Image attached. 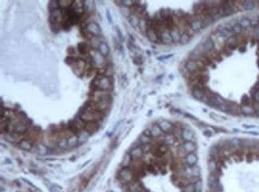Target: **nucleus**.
<instances>
[{
  "instance_id": "26",
  "label": "nucleus",
  "mask_w": 259,
  "mask_h": 192,
  "mask_svg": "<svg viewBox=\"0 0 259 192\" xmlns=\"http://www.w3.org/2000/svg\"><path fill=\"white\" fill-rule=\"evenodd\" d=\"M242 6L245 10H252L255 7V2L253 1H244L242 2Z\"/></svg>"
},
{
  "instance_id": "2",
  "label": "nucleus",
  "mask_w": 259,
  "mask_h": 192,
  "mask_svg": "<svg viewBox=\"0 0 259 192\" xmlns=\"http://www.w3.org/2000/svg\"><path fill=\"white\" fill-rule=\"evenodd\" d=\"M88 56H89V60L90 64L93 66L95 68H97V69L104 67L105 66H106V60L105 59V56L101 55L98 51V50L91 51L89 52V55H88Z\"/></svg>"
},
{
  "instance_id": "45",
  "label": "nucleus",
  "mask_w": 259,
  "mask_h": 192,
  "mask_svg": "<svg viewBox=\"0 0 259 192\" xmlns=\"http://www.w3.org/2000/svg\"><path fill=\"white\" fill-rule=\"evenodd\" d=\"M116 30H117V35H118V38H119V40L120 42H123L124 41V36L123 35H122L121 31H120V30L118 27H116Z\"/></svg>"
},
{
  "instance_id": "42",
  "label": "nucleus",
  "mask_w": 259,
  "mask_h": 192,
  "mask_svg": "<svg viewBox=\"0 0 259 192\" xmlns=\"http://www.w3.org/2000/svg\"><path fill=\"white\" fill-rule=\"evenodd\" d=\"M46 148L43 145H39L37 147V152L40 154V155H45V154L46 153Z\"/></svg>"
},
{
  "instance_id": "15",
  "label": "nucleus",
  "mask_w": 259,
  "mask_h": 192,
  "mask_svg": "<svg viewBox=\"0 0 259 192\" xmlns=\"http://www.w3.org/2000/svg\"><path fill=\"white\" fill-rule=\"evenodd\" d=\"M181 137L183 141H193L194 138V135L192 131L190 129H183L181 133Z\"/></svg>"
},
{
  "instance_id": "49",
  "label": "nucleus",
  "mask_w": 259,
  "mask_h": 192,
  "mask_svg": "<svg viewBox=\"0 0 259 192\" xmlns=\"http://www.w3.org/2000/svg\"><path fill=\"white\" fill-rule=\"evenodd\" d=\"M132 192H140V191H137V190H136V191H132Z\"/></svg>"
},
{
  "instance_id": "39",
  "label": "nucleus",
  "mask_w": 259,
  "mask_h": 192,
  "mask_svg": "<svg viewBox=\"0 0 259 192\" xmlns=\"http://www.w3.org/2000/svg\"><path fill=\"white\" fill-rule=\"evenodd\" d=\"M251 99L253 98H250V97H248L247 95H244L242 98L241 102H242V106H246V105H251Z\"/></svg>"
},
{
  "instance_id": "48",
  "label": "nucleus",
  "mask_w": 259,
  "mask_h": 192,
  "mask_svg": "<svg viewBox=\"0 0 259 192\" xmlns=\"http://www.w3.org/2000/svg\"><path fill=\"white\" fill-rule=\"evenodd\" d=\"M257 66H258V67H259V59L257 60Z\"/></svg>"
},
{
  "instance_id": "9",
  "label": "nucleus",
  "mask_w": 259,
  "mask_h": 192,
  "mask_svg": "<svg viewBox=\"0 0 259 192\" xmlns=\"http://www.w3.org/2000/svg\"><path fill=\"white\" fill-rule=\"evenodd\" d=\"M183 163L186 166L192 167V166L196 165L198 162V156L195 153H191L187 155L184 159H183Z\"/></svg>"
},
{
  "instance_id": "11",
  "label": "nucleus",
  "mask_w": 259,
  "mask_h": 192,
  "mask_svg": "<svg viewBox=\"0 0 259 192\" xmlns=\"http://www.w3.org/2000/svg\"><path fill=\"white\" fill-rule=\"evenodd\" d=\"M77 51L82 55H89L91 51V46L85 42H81L77 44Z\"/></svg>"
},
{
  "instance_id": "7",
  "label": "nucleus",
  "mask_w": 259,
  "mask_h": 192,
  "mask_svg": "<svg viewBox=\"0 0 259 192\" xmlns=\"http://www.w3.org/2000/svg\"><path fill=\"white\" fill-rule=\"evenodd\" d=\"M200 47V51L202 52V55H207L213 50H215V43L211 39H209L206 42H204L202 46H201Z\"/></svg>"
},
{
  "instance_id": "3",
  "label": "nucleus",
  "mask_w": 259,
  "mask_h": 192,
  "mask_svg": "<svg viewBox=\"0 0 259 192\" xmlns=\"http://www.w3.org/2000/svg\"><path fill=\"white\" fill-rule=\"evenodd\" d=\"M185 69L189 73H194L196 71H202L206 70V67L201 60H189L185 64Z\"/></svg>"
},
{
  "instance_id": "22",
  "label": "nucleus",
  "mask_w": 259,
  "mask_h": 192,
  "mask_svg": "<svg viewBox=\"0 0 259 192\" xmlns=\"http://www.w3.org/2000/svg\"><path fill=\"white\" fill-rule=\"evenodd\" d=\"M73 2H74V1H72V0H59V7L61 9H64V10L69 9L70 7H72Z\"/></svg>"
},
{
  "instance_id": "12",
  "label": "nucleus",
  "mask_w": 259,
  "mask_h": 192,
  "mask_svg": "<svg viewBox=\"0 0 259 192\" xmlns=\"http://www.w3.org/2000/svg\"><path fill=\"white\" fill-rule=\"evenodd\" d=\"M217 31H218L219 34L220 35V36L224 38V39H227L228 38H230V37L233 35V33L231 31V29L227 27L226 26H219L217 28Z\"/></svg>"
},
{
  "instance_id": "40",
  "label": "nucleus",
  "mask_w": 259,
  "mask_h": 192,
  "mask_svg": "<svg viewBox=\"0 0 259 192\" xmlns=\"http://www.w3.org/2000/svg\"><path fill=\"white\" fill-rule=\"evenodd\" d=\"M183 192H194V183H189L183 186Z\"/></svg>"
},
{
  "instance_id": "14",
  "label": "nucleus",
  "mask_w": 259,
  "mask_h": 192,
  "mask_svg": "<svg viewBox=\"0 0 259 192\" xmlns=\"http://www.w3.org/2000/svg\"><path fill=\"white\" fill-rule=\"evenodd\" d=\"M103 42L105 41L101 39V36H93L91 39H89V45L91 46L92 48H93L94 50H98L100 45Z\"/></svg>"
},
{
  "instance_id": "1",
  "label": "nucleus",
  "mask_w": 259,
  "mask_h": 192,
  "mask_svg": "<svg viewBox=\"0 0 259 192\" xmlns=\"http://www.w3.org/2000/svg\"><path fill=\"white\" fill-rule=\"evenodd\" d=\"M111 88V78H109L106 76L97 75L90 83V89H92V91H94V90L109 91Z\"/></svg>"
},
{
  "instance_id": "30",
  "label": "nucleus",
  "mask_w": 259,
  "mask_h": 192,
  "mask_svg": "<svg viewBox=\"0 0 259 192\" xmlns=\"http://www.w3.org/2000/svg\"><path fill=\"white\" fill-rule=\"evenodd\" d=\"M139 141H140V143H141V145H144V144H150V143H152V137L147 136V135L143 134L140 137V139H139Z\"/></svg>"
},
{
  "instance_id": "10",
  "label": "nucleus",
  "mask_w": 259,
  "mask_h": 192,
  "mask_svg": "<svg viewBox=\"0 0 259 192\" xmlns=\"http://www.w3.org/2000/svg\"><path fill=\"white\" fill-rule=\"evenodd\" d=\"M181 145H182L183 148L185 150L187 155L194 153L197 151V146L194 141H185Z\"/></svg>"
},
{
  "instance_id": "47",
  "label": "nucleus",
  "mask_w": 259,
  "mask_h": 192,
  "mask_svg": "<svg viewBox=\"0 0 259 192\" xmlns=\"http://www.w3.org/2000/svg\"><path fill=\"white\" fill-rule=\"evenodd\" d=\"M254 33L256 34V35L259 36V27H257L254 30Z\"/></svg>"
},
{
  "instance_id": "44",
  "label": "nucleus",
  "mask_w": 259,
  "mask_h": 192,
  "mask_svg": "<svg viewBox=\"0 0 259 192\" xmlns=\"http://www.w3.org/2000/svg\"><path fill=\"white\" fill-rule=\"evenodd\" d=\"M67 52L69 53V56H73V55H75V53H76V51H75V48L73 47H68V49H67Z\"/></svg>"
},
{
  "instance_id": "13",
  "label": "nucleus",
  "mask_w": 259,
  "mask_h": 192,
  "mask_svg": "<svg viewBox=\"0 0 259 192\" xmlns=\"http://www.w3.org/2000/svg\"><path fill=\"white\" fill-rule=\"evenodd\" d=\"M144 154L141 147H136L132 149L130 152V156H132V159H140L144 156Z\"/></svg>"
},
{
  "instance_id": "50",
  "label": "nucleus",
  "mask_w": 259,
  "mask_h": 192,
  "mask_svg": "<svg viewBox=\"0 0 259 192\" xmlns=\"http://www.w3.org/2000/svg\"><path fill=\"white\" fill-rule=\"evenodd\" d=\"M258 20H259V16H258Z\"/></svg>"
},
{
  "instance_id": "27",
  "label": "nucleus",
  "mask_w": 259,
  "mask_h": 192,
  "mask_svg": "<svg viewBox=\"0 0 259 192\" xmlns=\"http://www.w3.org/2000/svg\"><path fill=\"white\" fill-rule=\"evenodd\" d=\"M231 31H232L233 34L239 35V34H241L242 32L243 28L239 25V23H235L231 26Z\"/></svg>"
},
{
  "instance_id": "17",
  "label": "nucleus",
  "mask_w": 259,
  "mask_h": 192,
  "mask_svg": "<svg viewBox=\"0 0 259 192\" xmlns=\"http://www.w3.org/2000/svg\"><path fill=\"white\" fill-rule=\"evenodd\" d=\"M158 125L164 133H169L173 129V125L170 122H168V121H160V123H158Z\"/></svg>"
},
{
  "instance_id": "6",
  "label": "nucleus",
  "mask_w": 259,
  "mask_h": 192,
  "mask_svg": "<svg viewBox=\"0 0 259 192\" xmlns=\"http://www.w3.org/2000/svg\"><path fill=\"white\" fill-rule=\"evenodd\" d=\"M146 36L149 39V41L154 43H160V35L157 33V31L152 27H149L148 29V31L146 32Z\"/></svg>"
},
{
  "instance_id": "33",
  "label": "nucleus",
  "mask_w": 259,
  "mask_h": 192,
  "mask_svg": "<svg viewBox=\"0 0 259 192\" xmlns=\"http://www.w3.org/2000/svg\"><path fill=\"white\" fill-rule=\"evenodd\" d=\"M19 147L23 150H26V151H29V150L31 149L32 145H31L30 142L27 141V140H22L19 143Z\"/></svg>"
},
{
  "instance_id": "4",
  "label": "nucleus",
  "mask_w": 259,
  "mask_h": 192,
  "mask_svg": "<svg viewBox=\"0 0 259 192\" xmlns=\"http://www.w3.org/2000/svg\"><path fill=\"white\" fill-rule=\"evenodd\" d=\"M119 176L124 182H131L133 180L134 173L129 167H122L119 172Z\"/></svg>"
},
{
  "instance_id": "23",
  "label": "nucleus",
  "mask_w": 259,
  "mask_h": 192,
  "mask_svg": "<svg viewBox=\"0 0 259 192\" xmlns=\"http://www.w3.org/2000/svg\"><path fill=\"white\" fill-rule=\"evenodd\" d=\"M140 18L136 15V14H131L129 17H128V22H129L130 25L133 27L134 28L138 27L139 26V23H140Z\"/></svg>"
},
{
  "instance_id": "46",
  "label": "nucleus",
  "mask_w": 259,
  "mask_h": 192,
  "mask_svg": "<svg viewBox=\"0 0 259 192\" xmlns=\"http://www.w3.org/2000/svg\"><path fill=\"white\" fill-rule=\"evenodd\" d=\"M106 14H107L108 20H109V23H110V24H111V23H112V18H111V15H110L109 10V9H107V10H106Z\"/></svg>"
},
{
  "instance_id": "25",
  "label": "nucleus",
  "mask_w": 259,
  "mask_h": 192,
  "mask_svg": "<svg viewBox=\"0 0 259 192\" xmlns=\"http://www.w3.org/2000/svg\"><path fill=\"white\" fill-rule=\"evenodd\" d=\"M89 134L88 131H86L85 130H82V131H81V132L78 134V136H77V138H78V143H84V142H85L86 140L88 139V138L89 137Z\"/></svg>"
},
{
  "instance_id": "19",
  "label": "nucleus",
  "mask_w": 259,
  "mask_h": 192,
  "mask_svg": "<svg viewBox=\"0 0 259 192\" xmlns=\"http://www.w3.org/2000/svg\"><path fill=\"white\" fill-rule=\"evenodd\" d=\"M241 112L245 115H253L256 114L253 105H246V106H241Z\"/></svg>"
},
{
  "instance_id": "24",
  "label": "nucleus",
  "mask_w": 259,
  "mask_h": 192,
  "mask_svg": "<svg viewBox=\"0 0 259 192\" xmlns=\"http://www.w3.org/2000/svg\"><path fill=\"white\" fill-rule=\"evenodd\" d=\"M208 168L210 174H215V172L218 169V164H217V161L215 159H211V160H209Z\"/></svg>"
},
{
  "instance_id": "29",
  "label": "nucleus",
  "mask_w": 259,
  "mask_h": 192,
  "mask_svg": "<svg viewBox=\"0 0 259 192\" xmlns=\"http://www.w3.org/2000/svg\"><path fill=\"white\" fill-rule=\"evenodd\" d=\"M175 140H176V136L175 135H167L164 136V144H166V145H171L172 143H174Z\"/></svg>"
},
{
  "instance_id": "5",
  "label": "nucleus",
  "mask_w": 259,
  "mask_h": 192,
  "mask_svg": "<svg viewBox=\"0 0 259 192\" xmlns=\"http://www.w3.org/2000/svg\"><path fill=\"white\" fill-rule=\"evenodd\" d=\"M85 29L93 36H101V27L98 25V23H97L96 22H89V23H88Z\"/></svg>"
},
{
  "instance_id": "34",
  "label": "nucleus",
  "mask_w": 259,
  "mask_h": 192,
  "mask_svg": "<svg viewBox=\"0 0 259 192\" xmlns=\"http://www.w3.org/2000/svg\"><path fill=\"white\" fill-rule=\"evenodd\" d=\"M191 40V36L187 34V32L182 34V36H181V39H180V44H187Z\"/></svg>"
},
{
  "instance_id": "32",
  "label": "nucleus",
  "mask_w": 259,
  "mask_h": 192,
  "mask_svg": "<svg viewBox=\"0 0 259 192\" xmlns=\"http://www.w3.org/2000/svg\"><path fill=\"white\" fill-rule=\"evenodd\" d=\"M214 22L212 17L209 16V15H204L202 16V23H203V27H207L211 25Z\"/></svg>"
},
{
  "instance_id": "21",
  "label": "nucleus",
  "mask_w": 259,
  "mask_h": 192,
  "mask_svg": "<svg viewBox=\"0 0 259 192\" xmlns=\"http://www.w3.org/2000/svg\"><path fill=\"white\" fill-rule=\"evenodd\" d=\"M98 51H99L100 53L103 55V56L106 57V56H108V55H109V47L108 46V44L105 42H103V43L100 45L99 48H98Z\"/></svg>"
},
{
  "instance_id": "20",
  "label": "nucleus",
  "mask_w": 259,
  "mask_h": 192,
  "mask_svg": "<svg viewBox=\"0 0 259 192\" xmlns=\"http://www.w3.org/2000/svg\"><path fill=\"white\" fill-rule=\"evenodd\" d=\"M238 23H239V25H240L243 29L248 28V27H250L251 24H252V22H251L250 18H248V17L246 16H243L242 17V18H239V20Z\"/></svg>"
},
{
  "instance_id": "43",
  "label": "nucleus",
  "mask_w": 259,
  "mask_h": 192,
  "mask_svg": "<svg viewBox=\"0 0 259 192\" xmlns=\"http://www.w3.org/2000/svg\"><path fill=\"white\" fill-rule=\"evenodd\" d=\"M251 96H252V98L255 102H259V90L255 91Z\"/></svg>"
},
{
  "instance_id": "38",
  "label": "nucleus",
  "mask_w": 259,
  "mask_h": 192,
  "mask_svg": "<svg viewBox=\"0 0 259 192\" xmlns=\"http://www.w3.org/2000/svg\"><path fill=\"white\" fill-rule=\"evenodd\" d=\"M194 192H202V180L199 179L194 183Z\"/></svg>"
},
{
  "instance_id": "16",
  "label": "nucleus",
  "mask_w": 259,
  "mask_h": 192,
  "mask_svg": "<svg viewBox=\"0 0 259 192\" xmlns=\"http://www.w3.org/2000/svg\"><path fill=\"white\" fill-rule=\"evenodd\" d=\"M150 132H151V137L152 138L161 137L164 135V132L159 127L158 124H154L150 129Z\"/></svg>"
},
{
  "instance_id": "31",
  "label": "nucleus",
  "mask_w": 259,
  "mask_h": 192,
  "mask_svg": "<svg viewBox=\"0 0 259 192\" xmlns=\"http://www.w3.org/2000/svg\"><path fill=\"white\" fill-rule=\"evenodd\" d=\"M60 8L59 7L58 1H50L48 4V10L50 12H52L54 10H57V9Z\"/></svg>"
},
{
  "instance_id": "18",
  "label": "nucleus",
  "mask_w": 259,
  "mask_h": 192,
  "mask_svg": "<svg viewBox=\"0 0 259 192\" xmlns=\"http://www.w3.org/2000/svg\"><path fill=\"white\" fill-rule=\"evenodd\" d=\"M170 34L173 39V43H179L182 34L180 32V30L178 27H175L172 30H171Z\"/></svg>"
},
{
  "instance_id": "41",
  "label": "nucleus",
  "mask_w": 259,
  "mask_h": 192,
  "mask_svg": "<svg viewBox=\"0 0 259 192\" xmlns=\"http://www.w3.org/2000/svg\"><path fill=\"white\" fill-rule=\"evenodd\" d=\"M143 59H142V56H140V55H136V56H134L133 57V63L136 65L139 66V65H141L142 63H143Z\"/></svg>"
},
{
  "instance_id": "8",
  "label": "nucleus",
  "mask_w": 259,
  "mask_h": 192,
  "mask_svg": "<svg viewBox=\"0 0 259 192\" xmlns=\"http://www.w3.org/2000/svg\"><path fill=\"white\" fill-rule=\"evenodd\" d=\"M160 43L166 44V45H170L173 43V39L172 38L170 31L168 30H164L162 32L160 33Z\"/></svg>"
},
{
  "instance_id": "35",
  "label": "nucleus",
  "mask_w": 259,
  "mask_h": 192,
  "mask_svg": "<svg viewBox=\"0 0 259 192\" xmlns=\"http://www.w3.org/2000/svg\"><path fill=\"white\" fill-rule=\"evenodd\" d=\"M191 169H192V176L193 177H195V178H200V168L198 166H192L191 167Z\"/></svg>"
},
{
  "instance_id": "36",
  "label": "nucleus",
  "mask_w": 259,
  "mask_h": 192,
  "mask_svg": "<svg viewBox=\"0 0 259 192\" xmlns=\"http://www.w3.org/2000/svg\"><path fill=\"white\" fill-rule=\"evenodd\" d=\"M84 8H85V10H87L88 12H90L94 9V2L93 1H85Z\"/></svg>"
},
{
  "instance_id": "37",
  "label": "nucleus",
  "mask_w": 259,
  "mask_h": 192,
  "mask_svg": "<svg viewBox=\"0 0 259 192\" xmlns=\"http://www.w3.org/2000/svg\"><path fill=\"white\" fill-rule=\"evenodd\" d=\"M120 12L122 13V14L123 15H124L125 17H127L128 18V17L131 15V10H130V8H128V7H126V6H120Z\"/></svg>"
},
{
  "instance_id": "28",
  "label": "nucleus",
  "mask_w": 259,
  "mask_h": 192,
  "mask_svg": "<svg viewBox=\"0 0 259 192\" xmlns=\"http://www.w3.org/2000/svg\"><path fill=\"white\" fill-rule=\"evenodd\" d=\"M132 161V156H130V154H127L125 155L123 161H122V167H128Z\"/></svg>"
}]
</instances>
